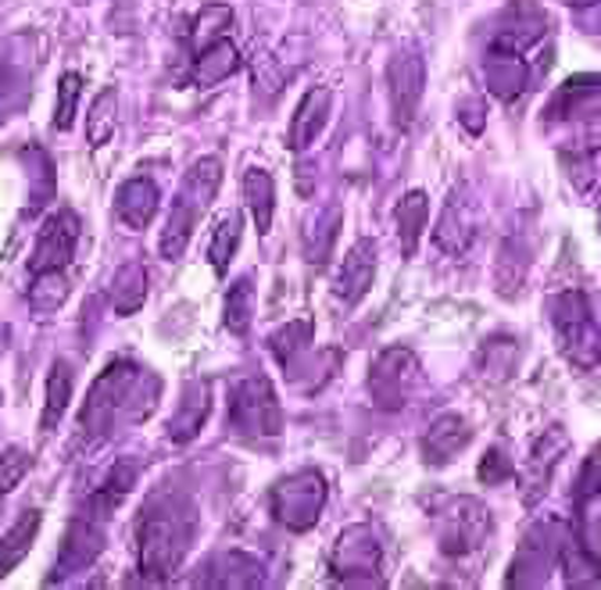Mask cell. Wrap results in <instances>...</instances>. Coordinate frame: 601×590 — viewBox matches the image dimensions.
Here are the masks:
<instances>
[{"instance_id": "obj_1", "label": "cell", "mask_w": 601, "mask_h": 590, "mask_svg": "<svg viewBox=\"0 0 601 590\" xmlns=\"http://www.w3.org/2000/svg\"><path fill=\"white\" fill-rule=\"evenodd\" d=\"M197 533V509L183 490L166 484L144 501L136 519V566L150 583H166L180 572Z\"/></svg>"}, {"instance_id": "obj_2", "label": "cell", "mask_w": 601, "mask_h": 590, "mask_svg": "<svg viewBox=\"0 0 601 590\" xmlns=\"http://www.w3.org/2000/svg\"><path fill=\"white\" fill-rule=\"evenodd\" d=\"M161 394V379L147 376L144 368H136L133 362H115L101 379L90 387V397L79 416V430L87 433V441H104L118 422H140L144 411L133 408L136 401L150 405Z\"/></svg>"}, {"instance_id": "obj_3", "label": "cell", "mask_w": 601, "mask_h": 590, "mask_svg": "<svg viewBox=\"0 0 601 590\" xmlns=\"http://www.w3.org/2000/svg\"><path fill=\"white\" fill-rule=\"evenodd\" d=\"M218 183H223V161L218 158H201L194 169H190L180 197L172 201L169 223H166V229H161L158 251H161L166 262H175V258L186 251V243H190V237H194L197 223L204 218L208 204L218 194Z\"/></svg>"}, {"instance_id": "obj_4", "label": "cell", "mask_w": 601, "mask_h": 590, "mask_svg": "<svg viewBox=\"0 0 601 590\" xmlns=\"http://www.w3.org/2000/svg\"><path fill=\"white\" fill-rule=\"evenodd\" d=\"M326 498H330L326 479L316 469H305V473L280 479L269 493V504H272V515H276L280 526H286L291 533H305L319 523Z\"/></svg>"}, {"instance_id": "obj_5", "label": "cell", "mask_w": 601, "mask_h": 590, "mask_svg": "<svg viewBox=\"0 0 601 590\" xmlns=\"http://www.w3.org/2000/svg\"><path fill=\"white\" fill-rule=\"evenodd\" d=\"M229 427H234L243 441L280 433L276 390H272V383L265 376H251L234 387V397H229Z\"/></svg>"}, {"instance_id": "obj_6", "label": "cell", "mask_w": 601, "mask_h": 590, "mask_svg": "<svg viewBox=\"0 0 601 590\" xmlns=\"http://www.w3.org/2000/svg\"><path fill=\"white\" fill-rule=\"evenodd\" d=\"M104 526H107V519H101L98 512H90V509H83L76 515V523L68 526V533H65L58 566H54V576H50L54 583L65 580V576L79 572V569L93 566V558L104 552Z\"/></svg>"}, {"instance_id": "obj_7", "label": "cell", "mask_w": 601, "mask_h": 590, "mask_svg": "<svg viewBox=\"0 0 601 590\" xmlns=\"http://www.w3.org/2000/svg\"><path fill=\"white\" fill-rule=\"evenodd\" d=\"M79 243V215L76 212H54L44 229H39L36 251H33V276L36 272H65L76 258Z\"/></svg>"}, {"instance_id": "obj_8", "label": "cell", "mask_w": 601, "mask_h": 590, "mask_svg": "<svg viewBox=\"0 0 601 590\" xmlns=\"http://www.w3.org/2000/svg\"><path fill=\"white\" fill-rule=\"evenodd\" d=\"M330 104H333V93L326 87H311L305 98H300L294 126H291V147L294 150H308L319 140V133L330 126Z\"/></svg>"}, {"instance_id": "obj_9", "label": "cell", "mask_w": 601, "mask_h": 590, "mask_svg": "<svg viewBox=\"0 0 601 590\" xmlns=\"http://www.w3.org/2000/svg\"><path fill=\"white\" fill-rule=\"evenodd\" d=\"M155 212H158V183L155 180H147V175H133V180H126L118 186L115 215L129 229H147Z\"/></svg>"}, {"instance_id": "obj_10", "label": "cell", "mask_w": 601, "mask_h": 590, "mask_svg": "<svg viewBox=\"0 0 601 590\" xmlns=\"http://www.w3.org/2000/svg\"><path fill=\"white\" fill-rule=\"evenodd\" d=\"M240 68V50L234 47V39L218 36L212 44H204L201 54L194 58V72L190 79L197 82V87H215V82L229 79Z\"/></svg>"}, {"instance_id": "obj_11", "label": "cell", "mask_w": 601, "mask_h": 590, "mask_svg": "<svg viewBox=\"0 0 601 590\" xmlns=\"http://www.w3.org/2000/svg\"><path fill=\"white\" fill-rule=\"evenodd\" d=\"M387 82H390V104H394V115L405 126L408 118H412L416 104H419V87H422V65L419 58H398L390 65L387 72Z\"/></svg>"}, {"instance_id": "obj_12", "label": "cell", "mask_w": 601, "mask_h": 590, "mask_svg": "<svg viewBox=\"0 0 601 590\" xmlns=\"http://www.w3.org/2000/svg\"><path fill=\"white\" fill-rule=\"evenodd\" d=\"M373 272H376V247L373 240H359L337 276V294L344 300H359L368 291V283H373Z\"/></svg>"}, {"instance_id": "obj_13", "label": "cell", "mask_w": 601, "mask_h": 590, "mask_svg": "<svg viewBox=\"0 0 601 590\" xmlns=\"http://www.w3.org/2000/svg\"><path fill=\"white\" fill-rule=\"evenodd\" d=\"M368 552H379V544L368 537L365 530H348L344 537H340L337 552H333V572L337 576H354V580H359V572H376L379 558H362Z\"/></svg>"}, {"instance_id": "obj_14", "label": "cell", "mask_w": 601, "mask_h": 590, "mask_svg": "<svg viewBox=\"0 0 601 590\" xmlns=\"http://www.w3.org/2000/svg\"><path fill=\"white\" fill-rule=\"evenodd\" d=\"M208 397L212 394H208V383H204V379H194L183 390V405H180V411H175V419H172V427H169L175 444L194 441V436H197V430L204 427V419H208V408H212Z\"/></svg>"}, {"instance_id": "obj_15", "label": "cell", "mask_w": 601, "mask_h": 590, "mask_svg": "<svg viewBox=\"0 0 601 590\" xmlns=\"http://www.w3.org/2000/svg\"><path fill=\"white\" fill-rule=\"evenodd\" d=\"M72 390H76L72 365H68L65 359H58L47 373V401H44V416H39V430L44 433H50L65 419L68 401H72Z\"/></svg>"}, {"instance_id": "obj_16", "label": "cell", "mask_w": 601, "mask_h": 590, "mask_svg": "<svg viewBox=\"0 0 601 590\" xmlns=\"http://www.w3.org/2000/svg\"><path fill=\"white\" fill-rule=\"evenodd\" d=\"M401 354L405 351H387V354H379L373 365V397L379 408H398L405 397V379H408L412 362H405V368H398Z\"/></svg>"}, {"instance_id": "obj_17", "label": "cell", "mask_w": 601, "mask_h": 590, "mask_svg": "<svg viewBox=\"0 0 601 590\" xmlns=\"http://www.w3.org/2000/svg\"><path fill=\"white\" fill-rule=\"evenodd\" d=\"M39 523H44V515H39L36 509H30V512H22L15 519V526L4 533V541H0V576H8L25 555H30V547L36 544Z\"/></svg>"}, {"instance_id": "obj_18", "label": "cell", "mask_w": 601, "mask_h": 590, "mask_svg": "<svg viewBox=\"0 0 601 590\" xmlns=\"http://www.w3.org/2000/svg\"><path fill=\"white\" fill-rule=\"evenodd\" d=\"M240 190H243V201H248V208L254 215L258 232H265L272 223V208H276V183H272V175L262 169H248L240 180Z\"/></svg>"}, {"instance_id": "obj_19", "label": "cell", "mask_w": 601, "mask_h": 590, "mask_svg": "<svg viewBox=\"0 0 601 590\" xmlns=\"http://www.w3.org/2000/svg\"><path fill=\"white\" fill-rule=\"evenodd\" d=\"M237 243H240V215L223 212L215 218L212 247H208V262L215 269V276H226L229 272V262H234V254H237Z\"/></svg>"}, {"instance_id": "obj_20", "label": "cell", "mask_w": 601, "mask_h": 590, "mask_svg": "<svg viewBox=\"0 0 601 590\" xmlns=\"http://www.w3.org/2000/svg\"><path fill=\"white\" fill-rule=\"evenodd\" d=\"M144 297H147V272H144V265L140 262L122 265L115 272V280H112V305H115V311L118 315L140 311Z\"/></svg>"}, {"instance_id": "obj_21", "label": "cell", "mask_w": 601, "mask_h": 590, "mask_svg": "<svg viewBox=\"0 0 601 590\" xmlns=\"http://www.w3.org/2000/svg\"><path fill=\"white\" fill-rule=\"evenodd\" d=\"M68 300V276L65 272H36L30 286V305L36 315L58 311Z\"/></svg>"}, {"instance_id": "obj_22", "label": "cell", "mask_w": 601, "mask_h": 590, "mask_svg": "<svg viewBox=\"0 0 601 590\" xmlns=\"http://www.w3.org/2000/svg\"><path fill=\"white\" fill-rule=\"evenodd\" d=\"M115 122H118V90H104L98 101L90 107V118H87V136L93 147H104L112 140L115 133Z\"/></svg>"}, {"instance_id": "obj_23", "label": "cell", "mask_w": 601, "mask_h": 590, "mask_svg": "<svg viewBox=\"0 0 601 590\" xmlns=\"http://www.w3.org/2000/svg\"><path fill=\"white\" fill-rule=\"evenodd\" d=\"M251 319H254V283L240 280V283L229 286V294H226V326H229V333L243 337L251 329Z\"/></svg>"}, {"instance_id": "obj_24", "label": "cell", "mask_w": 601, "mask_h": 590, "mask_svg": "<svg viewBox=\"0 0 601 590\" xmlns=\"http://www.w3.org/2000/svg\"><path fill=\"white\" fill-rule=\"evenodd\" d=\"M308 340H311V322L305 319V322H291V326H283L276 337L269 340V348H272V354H276V362L283 365V368H294V354H300L308 348Z\"/></svg>"}, {"instance_id": "obj_25", "label": "cell", "mask_w": 601, "mask_h": 590, "mask_svg": "<svg viewBox=\"0 0 601 590\" xmlns=\"http://www.w3.org/2000/svg\"><path fill=\"white\" fill-rule=\"evenodd\" d=\"M466 441H469V430L458 427L455 416H447V419H441L430 430V436H427V455H430V462H441V458L451 455V451H458Z\"/></svg>"}, {"instance_id": "obj_26", "label": "cell", "mask_w": 601, "mask_h": 590, "mask_svg": "<svg viewBox=\"0 0 601 590\" xmlns=\"http://www.w3.org/2000/svg\"><path fill=\"white\" fill-rule=\"evenodd\" d=\"M15 90H25V76L19 61H11V54L0 44V122L15 112V107H22V101H15Z\"/></svg>"}, {"instance_id": "obj_27", "label": "cell", "mask_w": 601, "mask_h": 590, "mask_svg": "<svg viewBox=\"0 0 601 590\" xmlns=\"http://www.w3.org/2000/svg\"><path fill=\"white\" fill-rule=\"evenodd\" d=\"M337 218L330 223V212H319V215H311L308 223H305V251L311 262H322L326 251L333 247V237H337Z\"/></svg>"}, {"instance_id": "obj_28", "label": "cell", "mask_w": 601, "mask_h": 590, "mask_svg": "<svg viewBox=\"0 0 601 590\" xmlns=\"http://www.w3.org/2000/svg\"><path fill=\"white\" fill-rule=\"evenodd\" d=\"M422 218H427V197H422V194H408V197L398 204V226H401V237H405V254H412V251H416Z\"/></svg>"}, {"instance_id": "obj_29", "label": "cell", "mask_w": 601, "mask_h": 590, "mask_svg": "<svg viewBox=\"0 0 601 590\" xmlns=\"http://www.w3.org/2000/svg\"><path fill=\"white\" fill-rule=\"evenodd\" d=\"M79 90H83V79H79V72H65L61 82H58V107H54V126L58 129H72Z\"/></svg>"}, {"instance_id": "obj_30", "label": "cell", "mask_w": 601, "mask_h": 590, "mask_svg": "<svg viewBox=\"0 0 601 590\" xmlns=\"http://www.w3.org/2000/svg\"><path fill=\"white\" fill-rule=\"evenodd\" d=\"M30 469H33V458L25 455L22 447H8L4 455H0V498H8V493L30 476Z\"/></svg>"}]
</instances>
